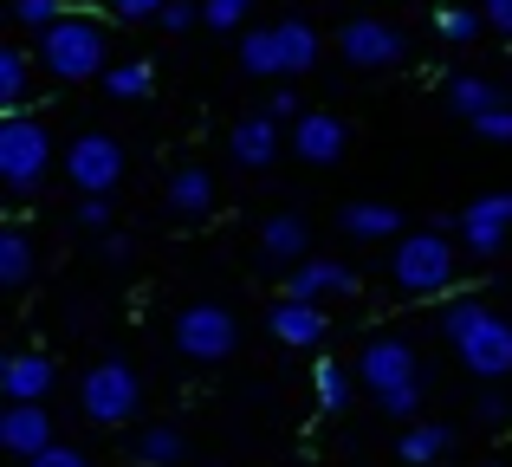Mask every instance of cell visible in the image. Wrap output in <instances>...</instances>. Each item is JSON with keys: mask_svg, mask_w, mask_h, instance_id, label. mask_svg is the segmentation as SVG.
<instances>
[{"mask_svg": "<svg viewBox=\"0 0 512 467\" xmlns=\"http://www.w3.org/2000/svg\"><path fill=\"white\" fill-rule=\"evenodd\" d=\"M441 338L454 344V357H461L467 377H480V383L512 377V318L493 299H480V292L448 299L441 305Z\"/></svg>", "mask_w": 512, "mask_h": 467, "instance_id": "1", "label": "cell"}, {"mask_svg": "<svg viewBox=\"0 0 512 467\" xmlns=\"http://www.w3.org/2000/svg\"><path fill=\"white\" fill-rule=\"evenodd\" d=\"M33 65L59 85H91L111 72V33L98 13H65L59 26L33 33Z\"/></svg>", "mask_w": 512, "mask_h": 467, "instance_id": "2", "label": "cell"}, {"mask_svg": "<svg viewBox=\"0 0 512 467\" xmlns=\"http://www.w3.org/2000/svg\"><path fill=\"white\" fill-rule=\"evenodd\" d=\"M357 377H363V390L383 403V416H396V422H415V409H422V396H428L422 357H415V344L396 338V331H383V338L363 344Z\"/></svg>", "mask_w": 512, "mask_h": 467, "instance_id": "3", "label": "cell"}, {"mask_svg": "<svg viewBox=\"0 0 512 467\" xmlns=\"http://www.w3.org/2000/svg\"><path fill=\"white\" fill-rule=\"evenodd\" d=\"M454 273H461V240L454 228H415L402 234L396 247H389V279H396L402 299H435V292L454 286Z\"/></svg>", "mask_w": 512, "mask_h": 467, "instance_id": "4", "label": "cell"}, {"mask_svg": "<svg viewBox=\"0 0 512 467\" xmlns=\"http://www.w3.org/2000/svg\"><path fill=\"white\" fill-rule=\"evenodd\" d=\"M52 176V130L39 124L33 111L20 117H0V182H7V195H39Z\"/></svg>", "mask_w": 512, "mask_h": 467, "instance_id": "5", "label": "cell"}, {"mask_svg": "<svg viewBox=\"0 0 512 467\" xmlns=\"http://www.w3.org/2000/svg\"><path fill=\"white\" fill-rule=\"evenodd\" d=\"M78 409H85V422H98V429H124V422H137V409H143L137 364H124V357H98V364L85 370V383H78Z\"/></svg>", "mask_w": 512, "mask_h": 467, "instance_id": "6", "label": "cell"}, {"mask_svg": "<svg viewBox=\"0 0 512 467\" xmlns=\"http://www.w3.org/2000/svg\"><path fill=\"white\" fill-rule=\"evenodd\" d=\"M175 351L188 357V364H227V357L240 351V318L227 312L221 299H195L175 312Z\"/></svg>", "mask_w": 512, "mask_h": 467, "instance_id": "7", "label": "cell"}, {"mask_svg": "<svg viewBox=\"0 0 512 467\" xmlns=\"http://www.w3.org/2000/svg\"><path fill=\"white\" fill-rule=\"evenodd\" d=\"M338 59L350 72H389V65L409 59V33L396 20H376V13H357V20L338 26Z\"/></svg>", "mask_w": 512, "mask_h": 467, "instance_id": "8", "label": "cell"}, {"mask_svg": "<svg viewBox=\"0 0 512 467\" xmlns=\"http://www.w3.org/2000/svg\"><path fill=\"white\" fill-rule=\"evenodd\" d=\"M65 176H72L78 195H111L124 182V143L111 130H78L65 143Z\"/></svg>", "mask_w": 512, "mask_h": 467, "instance_id": "9", "label": "cell"}, {"mask_svg": "<svg viewBox=\"0 0 512 467\" xmlns=\"http://www.w3.org/2000/svg\"><path fill=\"white\" fill-rule=\"evenodd\" d=\"M454 240H461L474 260H500L512 240V189H487L454 215Z\"/></svg>", "mask_w": 512, "mask_h": 467, "instance_id": "10", "label": "cell"}, {"mask_svg": "<svg viewBox=\"0 0 512 467\" xmlns=\"http://www.w3.org/2000/svg\"><path fill=\"white\" fill-rule=\"evenodd\" d=\"M46 448H59V435H52V409H46V403H7V409H0V455L39 461Z\"/></svg>", "mask_w": 512, "mask_h": 467, "instance_id": "11", "label": "cell"}, {"mask_svg": "<svg viewBox=\"0 0 512 467\" xmlns=\"http://www.w3.org/2000/svg\"><path fill=\"white\" fill-rule=\"evenodd\" d=\"M52 390H59V357L52 351L20 344V351L0 364V396H7V403H46Z\"/></svg>", "mask_w": 512, "mask_h": 467, "instance_id": "12", "label": "cell"}, {"mask_svg": "<svg viewBox=\"0 0 512 467\" xmlns=\"http://www.w3.org/2000/svg\"><path fill=\"white\" fill-rule=\"evenodd\" d=\"M344 150H350V124L338 111H305L299 124H292V156H299V163L331 169V163H344Z\"/></svg>", "mask_w": 512, "mask_h": 467, "instance_id": "13", "label": "cell"}, {"mask_svg": "<svg viewBox=\"0 0 512 467\" xmlns=\"http://www.w3.org/2000/svg\"><path fill=\"white\" fill-rule=\"evenodd\" d=\"M279 150H292V130H286V124H273L266 111L240 117V124L227 130V156H234L240 169H273V163H279Z\"/></svg>", "mask_w": 512, "mask_h": 467, "instance_id": "14", "label": "cell"}, {"mask_svg": "<svg viewBox=\"0 0 512 467\" xmlns=\"http://www.w3.org/2000/svg\"><path fill=\"white\" fill-rule=\"evenodd\" d=\"M350 292H357V273L331 253H312L305 266L286 273V299H305V305H331V299H350Z\"/></svg>", "mask_w": 512, "mask_h": 467, "instance_id": "15", "label": "cell"}, {"mask_svg": "<svg viewBox=\"0 0 512 467\" xmlns=\"http://www.w3.org/2000/svg\"><path fill=\"white\" fill-rule=\"evenodd\" d=\"M266 325H273V338H279V344H292V351H312V344H325V338H331V318H325V305L286 299V292L273 299Z\"/></svg>", "mask_w": 512, "mask_h": 467, "instance_id": "16", "label": "cell"}, {"mask_svg": "<svg viewBox=\"0 0 512 467\" xmlns=\"http://www.w3.org/2000/svg\"><path fill=\"white\" fill-rule=\"evenodd\" d=\"M163 202L175 221H208L214 215V176L201 163H175L169 182H163Z\"/></svg>", "mask_w": 512, "mask_h": 467, "instance_id": "17", "label": "cell"}, {"mask_svg": "<svg viewBox=\"0 0 512 467\" xmlns=\"http://www.w3.org/2000/svg\"><path fill=\"white\" fill-rule=\"evenodd\" d=\"M260 260L266 266H305L312 260V228H305V215H266L260 221Z\"/></svg>", "mask_w": 512, "mask_h": 467, "instance_id": "18", "label": "cell"}, {"mask_svg": "<svg viewBox=\"0 0 512 467\" xmlns=\"http://www.w3.org/2000/svg\"><path fill=\"white\" fill-rule=\"evenodd\" d=\"M441 104H448L454 117H467V124H480V117H487L493 104H506V98H500V85H493V78L454 72V78H441Z\"/></svg>", "mask_w": 512, "mask_h": 467, "instance_id": "19", "label": "cell"}, {"mask_svg": "<svg viewBox=\"0 0 512 467\" xmlns=\"http://www.w3.org/2000/svg\"><path fill=\"white\" fill-rule=\"evenodd\" d=\"M338 228L350 240H402V208L396 202H344Z\"/></svg>", "mask_w": 512, "mask_h": 467, "instance_id": "20", "label": "cell"}, {"mask_svg": "<svg viewBox=\"0 0 512 467\" xmlns=\"http://www.w3.org/2000/svg\"><path fill=\"white\" fill-rule=\"evenodd\" d=\"M448 455H454V429H448V422H409L402 442H396L402 467H441Z\"/></svg>", "mask_w": 512, "mask_h": 467, "instance_id": "21", "label": "cell"}, {"mask_svg": "<svg viewBox=\"0 0 512 467\" xmlns=\"http://www.w3.org/2000/svg\"><path fill=\"white\" fill-rule=\"evenodd\" d=\"M350 396H357V370H350L344 357H318V364H312V403H318V416H344Z\"/></svg>", "mask_w": 512, "mask_h": 467, "instance_id": "22", "label": "cell"}, {"mask_svg": "<svg viewBox=\"0 0 512 467\" xmlns=\"http://www.w3.org/2000/svg\"><path fill=\"white\" fill-rule=\"evenodd\" d=\"M26 98H33V52L0 46V117H20Z\"/></svg>", "mask_w": 512, "mask_h": 467, "instance_id": "23", "label": "cell"}, {"mask_svg": "<svg viewBox=\"0 0 512 467\" xmlns=\"http://www.w3.org/2000/svg\"><path fill=\"white\" fill-rule=\"evenodd\" d=\"M33 266H39L33 234H26L20 221H7V228H0V286H7V292L33 286Z\"/></svg>", "mask_w": 512, "mask_h": 467, "instance_id": "24", "label": "cell"}, {"mask_svg": "<svg viewBox=\"0 0 512 467\" xmlns=\"http://www.w3.org/2000/svg\"><path fill=\"white\" fill-rule=\"evenodd\" d=\"M279 59H286V78H305L325 59V39L312 33V20H279Z\"/></svg>", "mask_w": 512, "mask_h": 467, "instance_id": "25", "label": "cell"}, {"mask_svg": "<svg viewBox=\"0 0 512 467\" xmlns=\"http://www.w3.org/2000/svg\"><path fill=\"white\" fill-rule=\"evenodd\" d=\"M182 455H188V442H182L175 422H150V429H137V442H130V461L137 467H175Z\"/></svg>", "mask_w": 512, "mask_h": 467, "instance_id": "26", "label": "cell"}, {"mask_svg": "<svg viewBox=\"0 0 512 467\" xmlns=\"http://www.w3.org/2000/svg\"><path fill=\"white\" fill-rule=\"evenodd\" d=\"M240 72H247V78H286L279 26H253V33H240Z\"/></svg>", "mask_w": 512, "mask_h": 467, "instance_id": "27", "label": "cell"}, {"mask_svg": "<svg viewBox=\"0 0 512 467\" xmlns=\"http://www.w3.org/2000/svg\"><path fill=\"white\" fill-rule=\"evenodd\" d=\"M150 91H156V65L150 59H124V65L104 72V98L111 104H143Z\"/></svg>", "mask_w": 512, "mask_h": 467, "instance_id": "28", "label": "cell"}, {"mask_svg": "<svg viewBox=\"0 0 512 467\" xmlns=\"http://www.w3.org/2000/svg\"><path fill=\"white\" fill-rule=\"evenodd\" d=\"M435 33L448 39V46H474V39L487 33V13L467 7V0H448V7H435Z\"/></svg>", "mask_w": 512, "mask_h": 467, "instance_id": "29", "label": "cell"}, {"mask_svg": "<svg viewBox=\"0 0 512 467\" xmlns=\"http://www.w3.org/2000/svg\"><path fill=\"white\" fill-rule=\"evenodd\" d=\"M260 7V0H201V20H208V33H240V20Z\"/></svg>", "mask_w": 512, "mask_h": 467, "instance_id": "30", "label": "cell"}, {"mask_svg": "<svg viewBox=\"0 0 512 467\" xmlns=\"http://www.w3.org/2000/svg\"><path fill=\"white\" fill-rule=\"evenodd\" d=\"M65 13H72L65 0H13V20H20L26 33H46V26H59Z\"/></svg>", "mask_w": 512, "mask_h": 467, "instance_id": "31", "label": "cell"}, {"mask_svg": "<svg viewBox=\"0 0 512 467\" xmlns=\"http://www.w3.org/2000/svg\"><path fill=\"white\" fill-rule=\"evenodd\" d=\"M78 228L111 234V195H78Z\"/></svg>", "mask_w": 512, "mask_h": 467, "instance_id": "32", "label": "cell"}, {"mask_svg": "<svg viewBox=\"0 0 512 467\" xmlns=\"http://www.w3.org/2000/svg\"><path fill=\"white\" fill-rule=\"evenodd\" d=\"M474 137H487V143H512V104H493L480 124H467Z\"/></svg>", "mask_w": 512, "mask_h": 467, "instance_id": "33", "label": "cell"}, {"mask_svg": "<svg viewBox=\"0 0 512 467\" xmlns=\"http://www.w3.org/2000/svg\"><path fill=\"white\" fill-rule=\"evenodd\" d=\"M266 117H273V124H299V91L292 85H273V98H266Z\"/></svg>", "mask_w": 512, "mask_h": 467, "instance_id": "34", "label": "cell"}, {"mask_svg": "<svg viewBox=\"0 0 512 467\" xmlns=\"http://www.w3.org/2000/svg\"><path fill=\"white\" fill-rule=\"evenodd\" d=\"M104 7H111L117 20H163L169 0H104Z\"/></svg>", "mask_w": 512, "mask_h": 467, "instance_id": "35", "label": "cell"}, {"mask_svg": "<svg viewBox=\"0 0 512 467\" xmlns=\"http://www.w3.org/2000/svg\"><path fill=\"white\" fill-rule=\"evenodd\" d=\"M130 253H137V247H130L124 228H111V234L98 240V260H104V266H130Z\"/></svg>", "mask_w": 512, "mask_h": 467, "instance_id": "36", "label": "cell"}, {"mask_svg": "<svg viewBox=\"0 0 512 467\" xmlns=\"http://www.w3.org/2000/svg\"><path fill=\"white\" fill-rule=\"evenodd\" d=\"M195 20H201V7H195V0H169V13H163V33H188Z\"/></svg>", "mask_w": 512, "mask_h": 467, "instance_id": "37", "label": "cell"}, {"mask_svg": "<svg viewBox=\"0 0 512 467\" xmlns=\"http://www.w3.org/2000/svg\"><path fill=\"white\" fill-rule=\"evenodd\" d=\"M506 416H512V409H506V396H500V390H487V396L474 403V422H487V429H500Z\"/></svg>", "mask_w": 512, "mask_h": 467, "instance_id": "38", "label": "cell"}, {"mask_svg": "<svg viewBox=\"0 0 512 467\" xmlns=\"http://www.w3.org/2000/svg\"><path fill=\"white\" fill-rule=\"evenodd\" d=\"M26 467H91V461H85V448H65L59 442V448H46L39 461H26Z\"/></svg>", "mask_w": 512, "mask_h": 467, "instance_id": "39", "label": "cell"}, {"mask_svg": "<svg viewBox=\"0 0 512 467\" xmlns=\"http://www.w3.org/2000/svg\"><path fill=\"white\" fill-rule=\"evenodd\" d=\"M480 13H487V26L493 33H512V0H474Z\"/></svg>", "mask_w": 512, "mask_h": 467, "instance_id": "40", "label": "cell"}, {"mask_svg": "<svg viewBox=\"0 0 512 467\" xmlns=\"http://www.w3.org/2000/svg\"><path fill=\"white\" fill-rule=\"evenodd\" d=\"M487 467H506V461H487Z\"/></svg>", "mask_w": 512, "mask_h": 467, "instance_id": "41", "label": "cell"}]
</instances>
